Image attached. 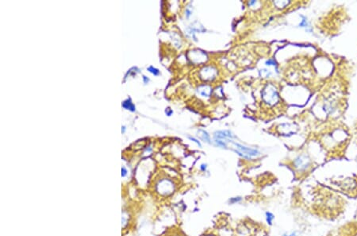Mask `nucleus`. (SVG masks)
<instances>
[{"label":"nucleus","instance_id":"15","mask_svg":"<svg viewBox=\"0 0 357 236\" xmlns=\"http://www.w3.org/2000/svg\"><path fill=\"white\" fill-rule=\"evenodd\" d=\"M302 18H303V19L302 20V23L299 24V26H302V27H307V21H306V18H305V17H303V16H302Z\"/></svg>","mask_w":357,"mask_h":236},{"label":"nucleus","instance_id":"11","mask_svg":"<svg viewBox=\"0 0 357 236\" xmlns=\"http://www.w3.org/2000/svg\"><path fill=\"white\" fill-rule=\"evenodd\" d=\"M147 69H148V72H151V73L154 75V76H159V75L160 74V72L159 71V69L156 68H154L153 66H149Z\"/></svg>","mask_w":357,"mask_h":236},{"label":"nucleus","instance_id":"4","mask_svg":"<svg viewBox=\"0 0 357 236\" xmlns=\"http://www.w3.org/2000/svg\"><path fill=\"white\" fill-rule=\"evenodd\" d=\"M216 69L211 66H207L201 70V77L205 80H211L215 78Z\"/></svg>","mask_w":357,"mask_h":236},{"label":"nucleus","instance_id":"8","mask_svg":"<svg viewBox=\"0 0 357 236\" xmlns=\"http://www.w3.org/2000/svg\"><path fill=\"white\" fill-rule=\"evenodd\" d=\"M198 132L201 134L202 138L204 140L205 142H207V143H210V135H208V133L207 131H204V130H198Z\"/></svg>","mask_w":357,"mask_h":236},{"label":"nucleus","instance_id":"13","mask_svg":"<svg viewBox=\"0 0 357 236\" xmlns=\"http://www.w3.org/2000/svg\"><path fill=\"white\" fill-rule=\"evenodd\" d=\"M214 142H215V143L217 146H221V147H223V148H226L227 147L226 142H224V141H222L221 139H214Z\"/></svg>","mask_w":357,"mask_h":236},{"label":"nucleus","instance_id":"6","mask_svg":"<svg viewBox=\"0 0 357 236\" xmlns=\"http://www.w3.org/2000/svg\"><path fill=\"white\" fill-rule=\"evenodd\" d=\"M198 94L203 97H209L211 95L212 88L208 84H202L198 88Z\"/></svg>","mask_w":357,"mask_h":236},{"label":"nucleus","instance_id":"22","mask_svg":"<svg viewBox=\"0 0 357 236\" xmlns=\"http://www.w3.org/2000/svg\"><path fill=\"white\" fill-rule=\"evenodd\" d=\"M122 172H123V173H122V176H125L126 174V170L124 168H122Z\"/></svg>","mask_w":357,"mask_h":236},{"label":"nucleus","instance_id":"2","mask_svg":"<svg viewBox=\"0 0 357 236\" xmlns=\"http://www.w3.org/2000/svg\"><path fill=\"white\" fill-rule=\"evenodd\" d=\"M234 146H236V148L237 150H234V152L237 153L239 156H240L243 158L245 159L251 160V157H257L260 154V151L256 149H252L247 147V146H242V145L239 144V143H236L234 142Z\"/></svg>","mask_w":357,"mask_h":236},{"label":"nucleus","instance_id":"7","mask_svg":"<svg viewBox=\"0 0 357 236\" xmlns=\"http://www.w3.org/2000/svg\"><path fill=\"white\" fill-rule=\"evenodd\" d=\"M122 107L126 110H130L132 112H134L136 110V107H135L134 104H132V102L131 101L130 99H127L126 100H125L122 103Z\"/></svg>","mask_w":357,"mask_h":236},{"label":"nucleus","instance_id":"5","mask_svg":"<svg viewBox=\"0 0 357 236\" xmlns=\"http://www.w3.org/2000/svg\"><path fill=\"white\" fill-rule=\"evenodd\" d=\"M214 139H226V138H234L235 136L229 131H216L213 135Z\"/></svg>","mask_w":357,"mask_h":236},{"label":"nucleus","instance_id":"14","mask_svg":"<svg viewBox=\"0 0 357 236\" xmlns=\"http://www.w3.org/2000/svg\"><path fill=\"white\" fill-rule=\"evenodd\" d=\"M265 64H266V65H274L275 66L276 65V62H275V61L274 59H269V60H267L266 62H265Z\"/></svg>","mask_w":357,"mask_h":236},{"label":"nucleus","instance_id":"16","mask_svg":"<svg viewBox=\"0 0 357 236\" xmlns=\"http://www.w3.org/2000/svg\"><path fill=\"white\" fill-rule=\"evenodd\" d=\"M283 236H299L297 231H292L290 233H286Z\"/></svg>","mask_w":357,"mask_h":236},{"label":"nucleus","instance_id":"1","mask_svg":"<svg viewBox=\"0 0 357 236\" xmlns=\"http://www.w3.org/2000/svg\"><path fill=\"white\" fill-rule=\"evenodd\" d=\"M262 98L266 104L271 106L276 104L279 100L278 92L272 84L267 85L263 88L262 92Z\"/></svg>","mask_w":357,"mask_h":236},{"label":"nucleus","instance_id":"9","mask_svg":"<svg viewBox=\"0 0 357 236\" xmlns=\"http://www.w3.org/2000/svg\"><path fill=\"white\" fill-rule=\"evenodd\" d=\"M265 216H266V221H267V224L272 225L273 221H274L275 219L274 215H273L272 212H270V211H267V212L265 213Z\"/></svg>","mask_w":357,"mask_h":236},{"label":"nucleus","instance_id":"21","mask_svg":"<svg viewBox=\"0 0 357 236\" xmlns=\"http://www.w3.org/2000/svg\"><path fill=\"white\" fill-rule=\"evenodd\" d=\"M143 80H144V83H148V81H149V79L147 77H145V76H144V77H143Z\"/></svg>","mask_w":357,"mask_h":236},{"label":"nucleus","instance_id":"10","mask_svg":"<svg viewBox=\"0 0 357 236\" xmlns=\"http://www.w3.org/2000/svg\"><path fill=\"white\" fill-rule=\"evenodd\" d=\"M243 200L242 197H240V196H236V197H231L230 199L229 200V203L230 204H237V203H240L241 200Z\"/></svg>","mask_w":357,"mask_h":236},{"label":"nucleus","instance_id":"17","mask_svg":"<svg viewBox=\"0 0 357 236\" xmlns=\"http://www.w3.org/2000/svg\"><path fill=\"white\" fill-rule=\"evenodd\" d=\"M189 138H190V139H191V141H193V142H195L196 144L198 145V146H199V147H202V145H201V143H200L199 141H198V140H197V139H195V138H193V137H189Z\"/></svg>","mask_w":357,"mask_h":236},{"label":"nucleus","instance_id":"24","mask_svg":"<svg viewBox=\"0 0 357 236\" xmlns=\"http://www.w3.org/2000/svg\"><path fill=\"white\" fill-rule=\"evenodd\" d=\"M206 236H215V235H213V234H209V235H206Z\"/></svg>","mask_w":357,"mask_h":236},{"label":"nucleus","instance_id":"12","mask_svg":"<svg viewBox=\"0 0 357 236\" xmlns=\"http://www.w3.org/2000/svg\"><path fill=\"white\" fill-rule=\"evenodd\" d=\"M260 74L262 77H269L272 75V72L267 69H263L260 71Z\"/></svg>","mask_w":357,"mask_h":236},{"label":"nucleus","instance_id":"3","mask_svg":"<svg viewBox=\"0 0 357 236\" xmlns=\"http://www.w3.org/2000/svg\"><path fill=\"white\" fill-rule=\"evenodd\" d=\"M311 165L310 159L305 154L299 155L294 161V168L299 172H305L307 170Z\"/></svg>","mask_w":357,"mask_h":236},{"label":"nucleus","instance_id":"20","mask_svg":"<svg viewBox=\"0 0 357 236\" xmlns=\"http://www.w3.org/2000/svg\"><path fill=\"white\" fill-rule=\"evenodd\" d=\"M191 11H190V10H189V9H186V18H190V16H191Z\"/></svg>","mask_w":357,"mask_h":236},{"label":"nucleus","instance_id":"19","mask_svg":"<svg viewBox=\"0 0 357 236\" xmlns=\"http://www.w3.org/2000/svg\"><path fill=\"white\" fill-rule=\"evenodd\" d=\"M165 113L167 114V115H168V116H170V115H171V114L173 113L172 110L171 109H170V108H167L166 110H165Z\"/></svg>","mask_w":357,"mask_h":236},{"label":"nucleus","instance_id":"23","mask_svg":"<svg viewBox=\"0 0 357 236\" xmlns=\"http://www.w3.org/2000/svg\"><path fill=\"white\" fill-rule=\"evenodd\" d=\"M122 128H123L122 129V133H124L125 132V130H126V127H125V126H122Z\"/></svg>","mask_w":357,"mask_h":236},{"label":"nucleus","instance_id":"18","mask_svg":"<svg viewBox=\"0 0 357 236\" xmlns=\"http://www.w3.org/2000/svg\"><path fill=\"white\" fill-rule=\"evenodd\" d=\"M207 164H202L201 165V166H200V169L202 171V172H205V171L207 170Z\"/></svg>","mask_w":357,"mask_h":236}]
</instances>
